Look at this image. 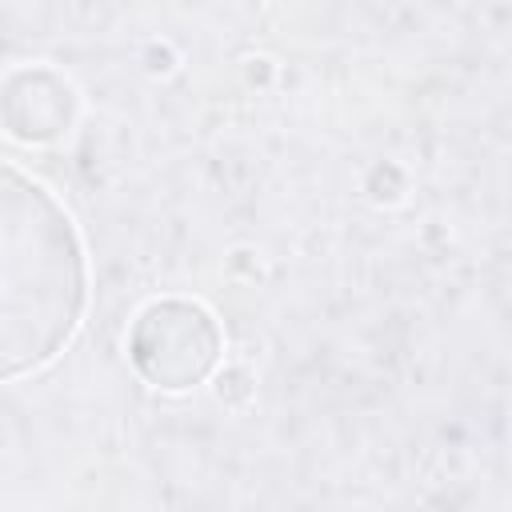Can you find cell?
<instances>
[{
  "instance_id": "1",
  "label": "cell",
  "mask_w": 512,
  "mask_h": 512,
  "mask_svg": "<svg viewBox=\"0 0 512 512\" xmlns=\"http://www.w3.org/2000/svg\"><path fill=\"white\" fill-rule=\"evenodd\" d=\"M84 296L80 248L56 200L0 168V376L48 360Z\"/></svg>"
},
{
  "instance_id": "2",
  "label": "cell",
  "mask_w": 512,
  "mask_h": 512,
  "mask_svg": "<svg viewBox=\"0 0 512 512\" xmlns=\"http://www.w3.org/2000/svg\"><path fill=\"white\" fill-rule=\"evenodd\" d=\"M132 360L160 388H188L208 376L220 352L212 316L184 300H164L140 312L132 328Z\"/></svg>"
}]
</instances>
